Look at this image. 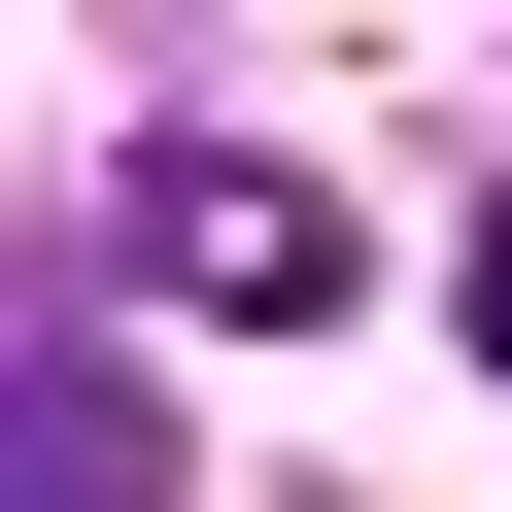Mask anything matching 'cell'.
Here are the masks:
<instances>
[{"instance_id": "obj_1", "label": "cell", "mask_w": 512, "mask_h": 512, "mask_svg": "<svg viewBox=\"0 0 512 512\" xmlns=\"http://www.w3.org/2000/svg\"><path fill=\"white\" fill-rule=\"evenodd\" d=\"M137 274H171L205 342H308V308L376 274V239H342V171H308V137H239V103H171V137H137Z\"/></svg>"}, {"instance_id": "obj_2", "label": "cell", "mask_w": 512, "mask_h": 512, "mask_svg": "<svg viewBox=\"0 0 512 512\" xmlns=\"http://www.w3.org/2000/svg\"><path fill=\"white\" fill-rule=\"evenodd\" d=\"M478 376H512V239H478Z\"/></svg>"}]
</instances>
